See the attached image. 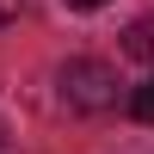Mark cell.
<instances>
[{
  "instance_id": "cell-3",
  "label": "cell",
  "mask_w": 154,
  "mask_h": 154,
  "mask_svg": "<svg viewBox=\"0 0 154 154\" xmlns=\"http://www.w3.org/2000/svg\"><path fill=\"white\" fill-rule=\"evenodd\" d=\"M130 117H136V123H154V74L130 93Z\"/></svg>"
},
{
  "instance_id": "cell-4",
  "label": "cell",
  "mask_w": 154,
  "mask_h": 154,
  "mask_svg": "<svg viewBox=\"0 0 154 154\" xmlns=\"http://www.w3.org/2000/svg\"><path fill=\"white\" fill-rule=\"evenodd\" d=\"M68 6H80V12H93V6H105V0H68Z\"/></svg>"
},
{
  "instance_id": "cell-2",
  "label": "cell",
  "mask_w": 154,
  "mask_h": 154,
  "mask_svg": "<svg viewBox=\"0 0 154 154\" xmlns=\"http://www.w3.org/2000/svg\"><path fill=\"white\" fill-rule=\"evenodd\" d=\"M123 49H130L136 62H154V19H136L130 31H123Z\"/></svg>"
},
{
  "instance_id": "cell-1",
  "label": "cell",
  "mask_w": 154,
  "mask_h": 154,
  "mask_svg": "<svg viewBox=\"0 0 154 154\" xmlns=\"http://www.w3.org/2000/svg\"><path fill=\"white\" fill-rule=\"evenodd\" d=\"M62 99H68L74 111H105V105H117V68L111 62H93V56H74V62H62Z\"/></svg>"
}]
</instances>
